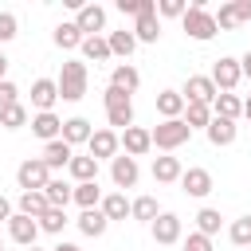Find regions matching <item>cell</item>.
Returning a JSON list of instances; mask_svg holds the SVG:
<instances>
[{
  "label": "cell",
  "instance_id": "1",
  "mask_svg": "<svg viewBox=\"0 0 251 251\" xmlns=\"http://www.w3.org/2000/svg\"><path fill=\"white\" fill-rule=\"evenodd\" d=\"M55 86H59V98H63V102H78V98H86V86H90V71H86V63H82V59H67L63 71H59V78H55Z\"/></svg>",
  "mask_w": 251,
  "mask_h": 251
},
{
  "label": "cell",
  "instance_id": "2",
  "mask_svg": "<svg viewBox=\"0 0 251 251\" xmlns=\"http://www.w3.org/2000/svg\"><path fill=\"white\" fill-rule=\"evenodd\" d=\"M180 27H184V35L196 39V43H208V39L220 31L216 20H212V12H208V0H192V4L184 8V16H180Z\"/></svg>",
  "mask_w": 251,
  "mask_h": 251
},
{
  "label": "cell",
  "instance_id": "3",
  "mask_svg": "<svg viewBox=\"0 0 251 251\" xmlns=\"http://www.w3.org/2000/svg\"><path fill=\"white\" fill-rule=\"evenodd\" d=\"M102 106H106V122H110L114 133H122V129L133 126V98H129L126 90L106 86V90H102Z\"/></svg>",
  "mask_w": 251,
  "mask_h": 251
},
{
  "label": "cell",
  "instance_id": "4",
  "mask_svg": "<svg viewBox=\"0 0 251 251\" xmlns=\"http://www.w3.org/2000/svg\"><path fill=\"white\" fill-rule=\"evenodd\" d=\"M149 137H153V145H157V149L173 153V149H180V145L192 137V129H188L180 118H169V122H157V126L149 129Z\"/></svg>",
  "mask_w": 251,
  "mask_h": 251
},
{
  "label": "cell",
  "instance_id": "5",
  "mask_svg": "<svg viewBox=\"0 0 251 251\" xmlns=\"http://www.w3.org/2000/svg\"><path fill=\"white\" fill-rule=\"evenodd\" d=\"M47 180H51V169L43 165V157H27V161L16 169V184H20V192H43Z\"/></svg>",
  "mask_w": 251,
  "mask_h": 251
},
{
  "label": "cell",
  "instance_id": "6",
  "mask_svg": "<svg viewBox=\"0 0 251 251\" xmlns=\"http://www.w3.org/2000/svg\"><path fill=\"white\" fill-rule=\"evenodd\" d=\"M212 82H216V90L220 94H231L239 82H243V71H239V59H231V55H220L216 63H212V75H208Z\"/></svg>",
  "mask_w": 251,
  "mask_h": 251
},
{
  "label": "cell",
  "instance_id": "7",
  "mask_svg": "<svg viewBox=\"0 0 251 251\" xmlns=\"http://www.w3.org/2000/svg\"><path fill=\"white\" fill-rule=\"evenodd\" d=\"M149 231H153L157 243L169 247V243H180V239H184V220H180L176 212H161V216L149 224Z\"/></svg>",
  "mask_w": 251,
  "mask_h": 251
},
{
  "label": "cell",
  "instance_id": "8",
  "mask_svg": "<svg viewBox=\"0 0 251 251\" xmlns=\"http://www.w3.org/2000/svg\"><path fill=\"white\" fill-rule=\"evenodd\" d=\"M75 27L82 35H102L106 31V8L102 4H78L75 8Z\"/></svg>",
  "mask_w": 251,
  "mask_h": 251
},
{
  "label": "cell",
  "instance_id": "9",
  "mask_svg": "<svg viewBox=\"0 0 251 251\" xmlns=\"http://www.w3.org/2000/svg\"><path fill=\"white\" fill-rule=\"evenodd\" d=\"M86 153L94 157V161H114L118 153H122V145H118V133L106 126V129H94L90 133V141H86Z\"/></svg>",
  "mask_w": 251,
  "mask_h": 251
},
{
  "label": "cell",
  "instance_id": "10",
  "mask_svg": "<svg viewBox=\"0 0 251 251\" xmlns=\"http://www.w3.org/2000/svg\"><path fill=\"white\" fill-rule=\"evenodd\" d=\"M176 184H180V192H184V196H196V200H204V196L216 188V184H212V173H208V169H200V165L184 169Z\"/></svg>",
  "mask_w": 251,
  "mask_h": 251
},
{
  "label": "cell",
  "instance_id": "11",
  "mask_svg": "<svg viewBox=\"0 0 251 251\" xmlns=\"http://www.w3.org/2000/svg\"><path fill=\"white\" fill-rule=\"evenodd\" d=\"M118 145L126 149V157H133V161H137V157H145V153L153 149V137H149V129H145V126H129V129H122V133H118Z\"/></svg>",
  "mask_w": 251,
  "mask_h": 251
},
{
  "label": "cell",
  "instance_id": "12",
  "mask_svg": "<svg viewBox=\"0 0 251 251\" xmlns=\"http://www.w3.org/2000/svg\"><path fill=\"white\" fill-rule=\"evenodd\" d=\"M8 239L20 243V247H35V239H39V224H35L31 216L12 212V220H8Z\"/></svg>",
  "mask_w": 251,
  "mask_h": 251
},
{
  "label": "cell",
  "instance_id": "13",
  "mask_svg": "<svg viewBox=\"0 0 251 251\" xmlns=\"http://www.w3.org/2000/svg\"><path fill=\"white\" fill-rule=\"evenodd\" d=\"M137 176H141V169H137V161H133V157L118 153V157L110 161V180H114V188H133V184H137Z\"/></svg>",
  "mask_w": 251,
  "mask_h": 251
},
{
  "label": "cell",
  "instance_id": "14",
  "mask_svg": "<svg viewBox=\"0 0 251 251\" xmlns=\"http://www.w3.org/2000/svg\"><path fill=\"white\" fill-rule=\"evenodd\" d=\"M184 102H204V106H212V98L220 94L216 90V82L208 78V75H188V82H184Z\"/></svg>",
  "mask_w": 251,
  "mask_h": 251
},
{
  "label": "cell",
  "instance_id": "15",
  "mask_svg": "<svg viewBox=\"0 0 251 251\" xmlns=\"http://www.w3.org/2000/svg\"><path fill=\"white\" fill-rule=\"evenodd\" d=\"M55 102H59L55 78H35V82H31V106H35V114H51Z\"/></svg>",
  "mask_w": 251,
  "mask_h": 251
},
{
  "label": "cell",
  "instance_id": "16",
  "mask_svg": "<svg viewBox=\"0 0 251 251\" xmlns=\"http://www.w3.org/2000/svg\"><path fill=\"white\" fill-rule=\"evenodd\" d=\"M27 126H31V133H35L43 145H47V141H55V137L63 133V118H59L55 110H51V114H31V122H27Z\"/></svg>",
  "mask_w": 251,
  "mask_h": 251
},
{
  "label": "cell",
  "instance_id": "17",
  "mask_svg": "<svg viewBox=\"0 0 251 251\" xmlns=\"http://www.w3.org/2000/svg\"><path fill=\"white\" fill-rule=\"evenodd\" d=\"M180 173H184L180 157H173V153L153 157V180H157V184H176V180H180Z\"/></svg>",
  "mask_w": 251,
  "mask_h": 251
},
{
  "label": "cell",
  "instance_id": "18",
  "mask_svg": "<svg viewBox=\"0 0 251 251\" xmlns=\"http://www.w3.org/2000/svg\"><path fill=\"white\" fill-rule=\"evenodd\" d=\"M43 196H47V208H63V212H67V204H71V196H75V184L63 180V176H51L47 188H43Z\"/></svg>",
  "mask_w": 251,
  "mask_h": 251
},
{
  "label": "cell",
  "instance_id": "19",
  "mask_svg": "<svg viewBox=\"0 0 251 251\" xmlns=\"http://www.w3.org/2000/svg\"><path fill=\"white\" fill-rule=\"evenodd\" d=\"M129 31H133V39H137V43H157V39H161V20H157V12L137 16Z\"/></svg>",
  "mask_w": 251,
  "mask_h": 251
},
{
  "label": "cell",
  "instance_id": "20",
  "mask_svg": "<svg viewBox=\"0 0 251 251\" xmlns=\"http://www.w3.org/2000/svg\"><path fill=\"white\" fill-rule=\"evenodd\" d=\"M90 133H94V126H90L86 118H67V122H63V133H59V137H63V141H67V145L75 149V145H86V141H90Z\"/></svg>",
  "mask_w": 251,
  "mask_h": 251
},
{
  "label": "cell",
  "instance_id": "21",
  "mask_svg": "<svg viewBox=\"0 0 251 251\" xmlns=\"http://www.w3.org/2000/svg\"><path fill=\"white\" fill-rule=\"evenodd\" d=\"M71 157H75V149H71L63 137H55V141L43 145V165H47V169H67Z\"/></svg>",
  "mask_w": 251,
  "mask_h": 251
},
{
  "label": "cell",
  "instance_id": "22",
  "mask_svg": "<svg viewBox=\"0 0 251 251\" xmlns=\"http://www.w3.org/2000/svg\"><path fill=\"white\" fill-rule=\"evenodd\" d=\"M67 173L75 176V184H90V180H98V161H94L90 153H82V157L75 153L71 165H67Z\"/></svg>",
  "mask_w": 251,
  "mask_h": 251
},
{
  "label": "cell",
  "instance_id": "23",
  "mask_svg": "<svg viewBox=\"0 0 251 251\" xmlns=\"http://www.w3.org/2000/svg\"><path fill=\"white\" fill-rule=\"evenodd\" d=\"M78 231L82 235H90V239H98V235H106V227H110V220L102 216V208H86V212H78Z\"/></svg>",
  "mask_w": 251,
  "mask_h": 251
},
{
  "label": "cell",
  "instance_id": "24",
  "mask_svg": "<svg viewBox=\"0 0 251 251\" xmlns=\"http://www.w3.org/2000/svg\"><path fill=\"white\" fill-rule=\"evenodd\" d=\"M110 86H118V90H126V94H133V90L141 86V71H137V67H129V63H118V67L110 71Z\"/></svg>",
  "mask_w": 251,
  "mask_h": 251
},
{
  "label": "cell",
  "instance_id": "25",
  "mask_svg": "<svg viewBox=\"0 0 251 251\" xmlns=\"http://www.w3.org/2000/svg\"><path fill=\"white\" fill-rule=\"evenodd\" d=\"M204 133H208V141H212V145L220 149V145H231V141H235V133H239V126H235V122H227V118H212Z\"/></svg>",
  "mask_w": 251,
  "mask_h": 251
},
{
  "label": "cell",
  "instance_id": "26",
  "mask_svg": "<svg viewBox=\"0 0 251 251\" xmlns=\"http://www.w3.org/2000/svg\"><path fill=\"white\" fill-rule=\"evenodd\" d=\"M157 114H161V122L180 118V114H184V94H180V90H161V94H157Z\"/></svg>",
  "mask_w": 251,
  "mask_h": 251
},
{
  "label": "cell",
  "instance_id": "27",
  "mask_svg": "<svg viewBox=\"0 0 251 251\" xmlns=\"http://www.w3.org/2000/svg\"><path fill=\"white\" fill-rule=\"evenodd\" d=\"M239 114H243V98H239V94H216V98H212V118L235 122Z\"/></svg>",
  "mask_w": 251,
  "mask_h": 251
},
{
  "label": "cell",
  "instance_id": "28",
  "mask_svg": "<svg viewBox=\"0 0 251 251\" xmlns=\"http://www.w3.org/2000/svg\"><path fill=\"white\" fill-rule=\"evenodd\" d=\"M102 216L114 224V220H129V200H126V192H106L102 196Z\"/></svg>",
  "mask_w": 251,
  "mask_h": 251
},
{
  "label": "cell",
  "instance_id": "29",
  "mask_svg": "<svg viewBox=\"0 0 251 251\" xmlns=\"http://www.w3.org/2000/svg\"><path fill=\"white\" fill-rule=\"evenodd\" d=\"M157 216H161L157 196H137V200H129V220H137V224H153Z\"/></svg>",
  "mask_w": 251,
  "mask_h": 251
},
{
  "label": "cell",
  "instance_id": "30",
  "mask_svg": "<svg viewBox=\"0 0 251 251\" xmlns=\"http://www.w3.org/2000/svg\"><path fill=\"white\" fill-rule=\"evenodd\" d=\"M51 39H55V47H63V51H75V47H82V39H86V35L75 27V20H63V24L55 27V35H51Z\"/></svg>",
  "mask_w": 251,
  "mask_h": 251
},
{
  "label": "cell",
  "instance_id": "31",
  "mask_svg": "<svg viewBox=\"0 0 251 251\" xmlns=\"http://www.w3.org/2000/svg\"><path fill=\"white\" fill-rule=\"evenodd\" d=\"M180 122H184L188 129H208V122H212V106H204V102H184Z\"/></svg>",
  "mask_w": 251,
  "mask_h": 251
},
{
  "label": "cell",
  "instance_id": "32",
  "mask_svg": "<svg viewBox=\"0 0 251 251\" xmlns=\"http://www.w3.org/2000/svg\"><path fill=\"white\" fill-rule=\"evenodd\" d=\"M106 43H110V55H122V59H129V55L137 51V39H133V31H129V27L110 31V35H106Z\"/></svg>",
  "mask_w": 251,
  "mask_h": 251
},
{
  "label": "cell",
  "instance_id": "33",
  "mask_svg": "<svg viewBox=\"0 0 251 251\" xmlns=\"http://www.w3.org/2000/svg\"><path fill=\"white\" fill-rule=\"evenodd\" d=\"M78 51H82V59H90V63H106V59H114V55H110V43H106V35H86Z\"/></svg>",
  "mask_w": 251,
  "mask_h": 251
},
{
  "label": "cell",
  "instance_id": "34",
  "mask_svg": "<svg viewBox=\"0 0 251 251\" xmlns=\"http://www.w3.org/2000/svg\"><path fill=\"white\" fill-rule=\"evenodd\" d=\"M16 212H20V216H31V220H39V216L47 212V196H43V192H20V200H16Z\"/></svg>",
  "mask_w": 251,
  "mask_h": 251
},
{
  "label": "cell",
  "instance_id": "35",
  "mask_svg": "<svg viewBox=\"0 0 251 251\" xmlns=\"http://www.w3.org/2000/svg\"><path fill=\"white\" fill-rule=\"evenodd\" d=\"M82 212L86 208H98L102 204V188H98V180H90V184H75V196H71Z\"/></svg>",
  "mask_w": 251,
  "mask_h": 251
},
{
  "label": "cell",
  "instance_id": "36",
  "mask_svg": "<svg viewBox=\"0 0 251 251\" xmlns=\"http://www.w3.org/2000/svg\"><path fill=\"white\" fill-rule=\"evenodd\" d=\"M27 122H31V114H27V106H24V102H16V106L0 110V126H4V129H24Z\"/></svg>",
  "mask_w": 251,
  "mask_h": 251
},
{
  "label": "cell",
  "instance_id": "37",
  "mask_svg": "<svg viewBox=\"0 0 251 251\" xmlns=\"http://www.w3.org/2000/svg\"><path fill=\"white\" fill-rule=\"evenodd\" d=\"M35 224H39V231H47V235H59V231H63L71 220H67V212H63V208H47V212H43Z\"/></svg>",
  "mask_w": 251,
  "mask_h": 251
},
{
  "label": "cell",
  "instance_id": "38",
  "mask_svg": "<svg viewBox=\"0 0 251 251\" xmlns=\"http://www.w3.org/2000/svg\"><path fill=\"white\" fill-rule=\"evenodd\" d=\"M220 224H224L220 208H200V212H196V231H200V235H208V239H212V235L220 231Z\"/></svg>",
  "mask_w": 251,
  "mask_h": 251
},
{
  "label": "cell",
  "instance_id": "39",
  "mask_svg": "<svg viewBox=\"0 0 251 251\" xmlns=\"http://www.w3.org/2000/svg\"><path fill=\"white\" fill-rule=\"evenodd\" d=\"M227 235H231V243H235V247H251V216H239V220H231Z\"/></svg>",
  "mask_w": 251,
  "mask_h": 251
},
{
  "label": "cell",
  "instance_id": "40",
  "mask_svg": "<svg viewBox=\"0 0 251 251\" xmlns=\"http://www.w3.org/2000/svg\"><path fill=\"white\" fill-rule=\"evenodd\" d=\"M212 20H216V27H220V31H231V27H239L235 4H220V12H212Z\"/></svg>",
  "mask_w": 251,
  "mask_h": 251
},
{
  "label": "cell",
  "instance_id": "41",
  "mask_svg": "<svg viewBox=\"0 0 251 251\" xmlns=\"http://www.w3.org/2000/svg\"><path fill=\"white\" fill-rule=\"evenodd\" d=\"M184 8H188L184 0H157V20H161V16H169V20H180V16H184Z\"/></svg>",
  "mask_w": 251,
  "mask_h": 251
},
{
  "label": "cell",
  "instance_id": "42",
  "mask_svg": "<svg viewBox=\"0 0 251 251\" xmlns=\"http://www.w3.org/2000/svg\"><path fill=\"white\" fill-rule=\"evenodd\" d=\"M20 35V24H16V16L12 12H0V43H12Z\"/></svg>",
  "mask_w": 251,
  "mask_h": 251
},
{
  "label": "cell",
  "instance_id": "43",
  "mask_svg": "<svg viewBox=\"0 0 251 251\" xmlns=\"http://www.w3.org/2000/svg\"><path fill=\"white\" fill-rule=\"evenodd\" d=\"M180 251H212V239L200 235V231H188V235L180 239Z\"/></svg>",
  "mask_w": 251,
  "mask_h": 251
},
{
  "label": "cell",
  "instance_id": "44",
  "mask_svg": "<svg viewBox=\"0 0 251 251\" xmlns=\"http://www.w3.org/2000/svg\"><path fill=\"white\" fill-rule=\"evenodd\" d=\"M16 102H20V86L4 78V82H0V110H8V106H16Z\"/></svg>",
  "mask_w": 251,
  "mask_h": 251
},
{
  "label": "cell",
  "instance_id": "45",
  "mask_svg": "<svg viewBox=\"0 0 251 251\" xmlns=\"http://www.w3.org/2000/svg\"><path fill=\"white\" fill-rule=\"evenodd\" d=\"M235 16H239V24H247L251 20V0H235Z\"/></svg>",
  "mask_w": 251,
  "mask_h": 251
},
{
  "label": "cell",
  "instance_id": "46",
  "mask_svg": "<svg viewBox=\"0 0 251 251\" xmlns=\"http://www.w3.org/2000/svg\"><path fill=\"white\" fill-rule=\"evenodd\" d=\"M8 220H12V200L0 196V224H8Z\"/></svg>",
  "mask_w": 251,
  "mask_h": 251
},
{
  "label": "cell",
  "instance_id": "47",
  "mask_svg": "<svg viewBox=\"0 0 251 251\" xmlns=\"http://www.w3.org/2000/svg\"><path fill=\"white\" fill-rule=\"evenodd\" d=\"M239 71H243V78H251V51L239 59Z\"/></svg>",
  "mask_w": 251,
  "mask_h": 251
},
{
  "label": "cell",
  "instance_id": "48",
  "mask_svg": "<svg viewBox=\"0 0 251 251\" xmlns=\"http://www.w3.org/2000/svg\"><path fill=\"white\" fill-rule=\"evenodd\" d=\"M51 251H82V247H78V243H55Z\"/></svg>",
  "mask_w": 251,
  "mask_h": 251
},
{
  "label": "cell",
  "instance_id": "49",
  "mask_svg": "<svg viewBox=\"0 0 251 251\" xmlns=\"http://www.w3.org/2000/svg\"><path fill=\"white\" fill-rule=\"evenodd\" d=\"M4 75H8V59H4V51H0V82H4Z\"/></svg>",
  "mask_w": 251,
  "mask_h": 251
},
{
  "label": "cell",
  "instance_id": "50",
  "mask_svg": "<svg viewBox=\"0 0 251 251\" xmlns=\"http://www.w3.org/2000/svg\"><path fill=\"white\" fill-rule=\"evenodd\" d=\"M243 118H251V94L243 98Z\"/></svg>",
  "mask_w": 251,
  "mask_h": 251
},
{
  "label": "cell",
  "instance_id": "51",
  "mask_svg": "<svg viewBox=\"0 0 251 251\" xmlns=\"http://www.w3.org/2000/svg\"><path fill=\"white\" fill-rule=\"evenodd\" d=\"M24 251H43V247H24Z\"/></svg>",
  "mask_w": 251,
  "mask_h": 251
},
{
  "label": "cell",
  "instance_id": "52",
  "mask_svg": "<svg viewBox=\"0 0 251 251\" xmlns=\"http://www.w3.org/2000/svg\"><path fill=\"white\" fill-rule=\"evenodd\" d=\"M0 251H4V239H0Z\"/></svg>",
  "mask_w": 251,
  "mask_h": 251
},
{
  "label": "cell",
  "instance_id": "53",
  "mask_svg": "<svg viewBox=\"0 0 251 251\" xmlns=\"http://www.w3.org/2000/svg\"><path fill=\"white\" fill-rule=\"evenodd\" d=\"M243 251H251V247H243Z\"/></svg>",
  "mask_w": 251,
  "mask_h": 251
}]
</instances>
